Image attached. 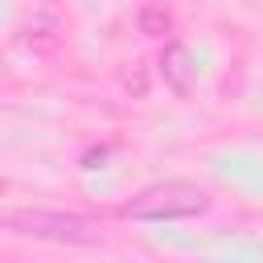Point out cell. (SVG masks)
<instances>
[{
    "label": "cell",
    "instance_id": "1",
    "mask_svg": "<svg viewBox=\"0 0 263 263\" xmlns=\"http://www.w3.org/2000/svg\"><path fill=\"white\" fill-rule=\"evenodd\" d=\"M0 226L25 238H45V242H99L103 238L95 218L62 214V210H12L0 218Z\"/></svg>",
    "mask_w": 263,
    "mask_h": 263
},
{
    "label": "cell",
    "instance_id": "2",
    "mask_svg": "<svg viewBox=\"0 0 263 263\" xmlns=\"http://www.w3.org/2000/svg\"><path fill=\"white\" fill-rule=\"evenodd\" d=\"M210 205V197L189 185V181H164V185H152L144 193H136L119 214L123 218H136V222H173V218H193Z\"/></svg>",
    "mask_w": 263,
    "mask_h": 263
},
{
    "label": "cell",
    "instance_id": "3",
    "mask_svg": "<svg viewBox=\"0 0 263 263\" xmlns=\"http://www.w3.org/2000/svg\"><path fill=\"white\" fill-rule=\"evenodd\" d=\"M160 78H164V86H168L173 95H189V90H193V82H197V62H193V53H189L181 41L164 45V53H160Z\"/></svg>",
    "mask_w": 263,
    "mask_h": 263
},
{
    "label": "cell",
    "instance_id": "4",
    "mask_svg": "<svg viewBox=\"0 0 263 263\" xmlns=\"http://www.w3.org/2000/svg\"><path fill=\"white\" fill-rule=\"evenodd\" d=\"M136 25H140V33L160 37V33H168V29H173V12H168L164 4H144V8H140V16H136Z\"/></svg>",
    "mask_w": 263,
    "mask_h": 263
}]
</instances>
